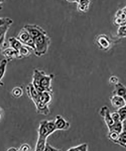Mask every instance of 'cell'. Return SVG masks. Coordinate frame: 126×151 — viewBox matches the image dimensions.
Segmentation results:
<instances>
[{"mask_svg":"<svg viewBox=\"0 0 126 151\" xmlns=\"http://www.w3.org/2000/svg\"><path fill=\"white\" fill-rule=\"evenodd\" d=\"M125 149H126V147H125Z\"/></svg>","mask_w":126,"mask_h":151,"instance_id":"cell-38","label":"cell"},{"mask_svg":"<svg viewBox=\"0 0 126 151\" xmlns=\"http://www.w3.org/2000/svg\"><path fill=\"white\" fill-rule=\"evenodd\" d=\"M120 116L121 120L122 122L126 119V104L124 106L117 110Z\"/></svg>","mask_w":126,"mask_h":151,"instance_id":"cell-26","label":"cell"},{"mask_svg":"<svg viewBox=\"0 0 126 151\" xmlns=\"http://www.w3.org/2000/svg\"><path fill=\"white\" fill-rule=\"evenodd\" d=\"M109 83L110 84L114 86L119 83V78L115 76H112L109 78Z\"/></svg>","mask_w":126,"mask_h":151,"instance_id":"cell-28","label":"cell"},{"mask_svg":"<svg viewBox=\"0 0 126 151\" xmlns=\"http://www.w3.org/2000/svg\"><path fill=\"white\" fill-rule=\"evenodd\" d=\"M24 45L28 46L33 49L34 51L35 49V39L32 37L30 38L26 42L24 43Z\"/></svg>","mask_w":126,"mask_h":151,"instance_id":"cell-27","label":"cell"},{"mask_svg":"<svg viewBox=\"0 0 126 151\" xmlns=\"http://www.w3.org/2000/svg\"><path fill=\"white\" fill-rule=\"evenodd\" d=\"M120 133L115 131H109L108 135V139L112 142L115 143L117 141Z\"/></svg>","mask_w":126,"mask_h":151,"instance_id":"cell-23","label":"cell"},{"mask_svg":"<svg viewBox=\"0 0 126 151\" xmlns=\"http://www.w3.org/2000/svg\"><path fill=\"white\" fill-rule=\"evenodd\" d=\"M114 88L112 91L113 95H116L124 97L126 94V87L122 83H119L114 86Z\"/></svg>","mask_w":126,"mask_h":151,"instance_id":"cell-12","label":"cell"},{"mask_svg":"<svg viewBox=\"0 0 126 151\" xmlns=\"http://www.w3.org/2000/svg\"><path fill=\"white\" fill-rule=\"evenodd\" d=\"M46 120H43L40 121L38 129V137L47 139L50 135L49 130L46 124Z\"/></svg>","mask_w":126,"mask_h":151,"instance_id":"cell-10","label":"cell"},{"mask_svg":"<svg viewBox=\"0 0 126 151\" xmlns=\"http://www.w3.org/2000/svg\"><path fill=\"white\" fill-rule=\"evenodd\" d=\"M54 122L56 130H67L70 127V123L60 115H57L55 117Z\"/></svg>","mask_w":126,"mask_h":151,"instance_id":"cell-6","label":"cell"},{"mask_svg":"<svg viewBox=\"0 0 126 151\" xmlns=\"http://www.w3.org/2000/svg\"><path fill=\"white\" fill-rule=\"evenodd\" d=\"M35 49L34 53L36 56L41 57L47 53L51 44V39L47 33L40 35L35 39Z\"/></svg>","mask_w":126,"mask_h":151,"instance_id":"cell-2","label":"cell"},{"mask_svg":"<svg viewBox=\"0 0 126 151\" xmlns=\"http://www.w3.org/2000/svg\"><path fill=\"white\" fill-rule=\"evenodd\" d=\"M123 131L126 132V119L122 121Z\"/></svg>","mask_w":126,"mask_h":151,"instance_id":"cell-33","label":"cell"},{"mask_svg":"<svg viewBox=\"0 0 126 151\" xmlns=\"http://www.w3.org/2000/svg\"><path fill=\"white\" fill-rule=\"evenodd\" d=\"M123 98H124L125 100V102L126 103V94L125 95V96L124 97H123Z\"/></svg>","mask_w":126,"mask_h":151,"instance_id":"cell-36","label":"cell"},{"mask_svg":"<svg viewBox=\"0 0 126 151\" xmlns=\"http://www.w3.org/2000/svg\"><path fill=\"white\" fill-rule=\"evenodd\" d=\"M109 99L112 107L117 110L126 104L124 98L119 96L113 95L110 97Z\"/></svg>","mask_w":126,"mask_h":151,"instance_id":"cell-8","label":"cell"},{"mask_svg":"<svg viewBox=\"0 0 126 151\" xmlns=\"http://www.w3.org/2000/svg\"><path fill=\"white\" fill-rule=\"evenodd\" d=\"M4 2V0H1V4H2Z\"/></svg>","mask_w":126,"mask_h":151,"instance_id":"cell-37","label":"cell"},{"mask_svg":"<svg viewBox=\"0 0 126 151\" xmlns=\"http://www.w3.org/2000/svg\"><path fill=\"white\" fill-rule=\"evenodd\" d=\"M109 131H115L119 133L123 131L122 122V121L114 122L112 127L108 130Z\"/></svg>","mask_w":126,"mask_h":151,"instance_id":"cell-20","label":"cell"},{"mask_svg":"<svg viewBox=\"0 0 126 151\" xmlns=\"http://www.w3.org/2000/svg\"><path fill=\"white\" fill-rule=\"evenodd\" d=\"M13 20L9 17L0 18V42L1 49L5 46V37L9 28L13 24Z\"/></svg>","mask_w":126,"mask_h":151,"instance_id":"cell-3","label":"cell"},{"mask_svg":"<svg viewBox=\"0 0 126 151\" xmlns=\"http://www.w3.org/2000/svg\"><path fill=\"white\" fill-rule=\"evenodd\" d=\"M8 61L6 59H2L0 63V80L1 81L4 76Z\"/></svg>","mask_w":126,"mask_h":151,"instance_id":"cell-19","label":"cell"},{"mask_svg":"<svg viewBox=\"0 0 126 151\" xmlns=\"http://www.w3.org/2000/svg\"><path fill=\"white\" fill-rule=\"evenodd\" d=\"M99 114L104 119L106 124L109 130L114 124L112 116V113L110 111L109 109L108 106H102L100 109Z\"/></svg>","mask_w":126,"mask_h":151,"instance_id":"cell-4","label":"cell"},{"mask_svg":"<svg viewBox=\"0 0 126 151\" xmlns=\"http://www.w3.org/2000/svg\"><path fill=\"white\" fill-rule=\"evenodd\" d=\"M78 2H79L77 7L78 10L81 12L86 11L88 4L87 0H79Z\"/></svg>","mask_w":126,"mask_h":151,"instance_id":"cell-25","label":"cell"},{"mask_svg":"<svg viewBox=\"0 0 126 151\" xmlns=\"http://www.w3.org/2000/svg\"><path fill=\"white\" fill-rule=\"evenodd\" d=\"M112 116L114 122L121 121L120 116L117 111L112 113Z\"/></svg>","mask_w":126,"mask_h":151,"instance_id":"cell-29","label":"cell"},{"mask_svg":"<svg viewBox=\"0 0 126 151\" xmlns=\"http://www.w3.org/2000/svg\"><path fill=\"white\" fill-rule=\"evenodd\" d=\"M97 42L98 45L104 49H106L109 46V40L105 36H102L100 37L98 39Z\"/></svg>","mask_w":126,"mask_h":151,"instance_id":"cell-18","label":"cell"},{"mask_svg":"<svg viewBox=\"0 0 126 151\" xmlns=\"http://www.w3.org/2000/svg\"><path fill=\"white\" fill-rule=\"evenodd\" d=\"M118 33L119 36L126 37V26H121L119 27Z\"/></svg>","mask_w":126,"mask_h":151,"instance_id":"cell-30","label":"cell"},{"mask_svg":"<svg viewBox=\"0 0 126 151\" xmlns=\"http://www.w3.org/2000/svg\"><path fill=\"white\" fill-rule=\"evenodd\" d=\"M47 139L38 137L37 142L35 146V150L36 151H44L46 144L47 143Z\"/></svg>","mask_w":126,"mask_h":151,"instance_id":"cell-16","label":"cell"},{"mask_svg":"<svg viewBox=\"0 0 126 151\" xmlns=\"http://www.w3.org/2000/svg\"><path fill=\"white\" fill-rule=\"evenodd\" d=\"M32 52H34L33 49L23 44L19 52L20 59L28 57L32 54Z\"/></svg>","mask_w":126,"mask_h":151,"instance_id":"cell-14","label":"cell"},{"mask_svg":"<svg viewBox=\"0 0 126 151\" xmlns=\"http://www.w3.org/2000/svg\"><path fill=\"white\" fill-rule=\"evenodd\" d=\"M2 54L8 62L12 61L15 59H20L18 52L11 47H8L2 50Z\"/></svg>","mask_w":126,"mask_h":151,"instance_id":"cell-7","label":"cell"},{"mask_svg":"<svg viewBox=\"0 0 126 151\" xmlns=\"http://www.w3.org/2000/svg\"><path fill=\"white\" fill-rule=\"evenodd\" d=\"M52 97L53 93L44 91L40 93L37 101L34 104L39 101L44 104L49 106L52 101Z\"/></svg>","mask_w":126,"mask_h":151,"instance_id":"cell-11","label":"cell"},{"mask_svg":"<svg viewBox=\"0 0 126 151\" xmlns=\"http://www.w3.org/2000/svg\"></svg>","mask_w":126,"mask_h":151,"instance_id":"cell-39","label":"cell"},{"mask_svg":"<svg viewBox=\"0 0 126 151\" xmlns=\"http://www.w3.org/2000/svg\"><path fill=\"white\" fill-rule=\"evenodd\" d=\"M8 151H19V149H17V148L14 147H12L9 148V149L7 150Z\"/></svg>","mask_w":126,"mask_h":151,"instance_id":"cell-34","label":"cell"},{"mask_svg":"<svg viewBox=\"0 0 126 151\" xmlns=\"http://www.w3.org/2000/svg\"><path fill=\"white\" fill-rule=\"evenodd\" d=\"M30 37L28 32L23 27L19 32L17 38L24 44Z\"/></svg>","mask_w":126,"mask_h":151,"instance_id":"cell-15","label":"cell"},{"mask_svg":"<svg viewBox=\"0 0 126 151\" xmlns=\"http://www.w3.org/2000/svg\"><path fill=\"white\" fill-rule=\"evenodd\" d=\"M46 124L47 128L51 134L54 133L55 131L56 130V127H55V122L54 120H47L46 122Z\"/></svg>","mask_w":126,"mask_h":151,"instance_id":"cell-24","label":"cell"},{"mask_svg":"<svg viewBox=\"0 0 126 151\" xmlns=\"http://www.w3.org/2000/svg\"><path fill=\"white\" fill-rule=\"evenodd\" d=\"M67 2L70 3H74L75 2H78V0H66Z\"/></svg>","mask_w":126,"mask_h":151,"instance_id":"cell-35","label":"cell"},{"mask_svg":"<svg viewBox=\"0 0 126 151\" xmlns=\"http://www.w3.org/2000/svg\"><path fill=\"white\" fill-rule=\"evenodd\" d=\"M18 149L19 151H28L30 150L31 147L29 145H28V144L25 143L22 144Z\"/></svg>","mask_w":126,"mask_h":151,"instance_id":"cell-32","label":"cell"},{"mask_svg":"<svg viewBox=\"0 0 126 151\" xmlns=\"http://www.w3.org/2000/svg\"><path fill=\"white\" fill-rule=\"evenodd\" d=\"M24 28L28 31L31 37L34 39L40 35L47 33L41 27L35 24H27Z\"/></svg>","mask_w":126,"mask_h":151,"instance_id":"cell-5","label":"cell"},{"mask_svg":"<svg viewBox=\"0 0 126 151\" xmlns=\"http://www.w3.org/2000/svg\"><path fill=\"white\" fill-rule=\"evenodd\" d=\"M25 89L28 97L35 103L37 101L40 93L36 89L32 83H29Z\"/></svg>","mask_w":126,"mask_h":151,"instance_id":"cell-9","label":"cell"},{"mask_svg":"<svg viewBox=\"0 0 126 151\" xmlns=\"http://www.w3.org/2000/svg\"><path fill=\"white\" fill-rule=\"evenodd\" d=\"M54 77L53 74L47 75L44 71L35 69L32 76V83L35 88L41 87L45 91L53 93L51 83Z\"/></svg>","mask_w":126,"mask_h":151,"instance_id":"cell-1","label":"cell"},{"mask_svg":"<svg viewBox=\"0 0 126 151\" xmlns=\"http://www.w3.org/2000/svg\"><path fill=\"white\" fill-rule=\"evenodd\" d=\"M61 150L56 149V148L54 147L51 146L47 142L46 144L45 149L44 151H61Z\"/></svg>","mask_w":126,"mask_h":151,"instance_id":"cell-31","label":"cell"},{"mask_svg":"<svg viewBox=\"0 0 126 151\" xmlns=\"http://www.w3.org/2000/svg\"><path fill=\"white\" fill-rule=\"evenodd\" d=\"M8 40H9V46L16 50L19 54L20 50L23 44L18 39H17V37H10L9 38Z\"/></svg>","mask_w":126,"mask_h":151,"instance_id":"cell-13","label":"cell"},{"mask_svg":"<svg viewBox=\"0 0 126 151\" xmlns=\"http://www.w3.org/2000/svg\"><path fill=\"white\" fill-rule=\"evenodd\" d=\"M115 144H117L125 148L126 146V132L122 131L119 134L118 139L115 142Z\"/></svg>","mask_w":126,"mask_h":151,"instance_id":"cell-17","label":"cell"},{"mask_svg":"<svg viewBox=\"0 0 126 151\" xmlns=\"http://www.w3.org/2000/svg\"><path fill=\"white\" fill-rule=\"evenodd\" d=\"M89 146L86 143H84L77 146L70 147L67 151H87L88 150Z\"/></svg>","mask_w":126,"mask_h":151,"instance_id":"cell-21","label":"cell"},{"mask_svg":"<svg viewBox=\"0 0 126 151\" xmlns=\"http://www.w3.org/2000/svg\"><path fill=\"white\" fill-rule=\"evenodd\" d=\"M23 94V91L21 87H17L14 88L12 91V96L14 98H18L22 96Z\"/></svg>","mask_w":126,"mask_h":151,"instance_id":"cell-22","label":"cell"}]
</instances>
